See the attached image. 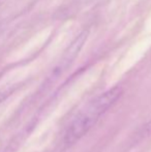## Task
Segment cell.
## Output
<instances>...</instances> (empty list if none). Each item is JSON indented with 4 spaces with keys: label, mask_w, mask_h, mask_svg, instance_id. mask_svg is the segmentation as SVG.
<instances>
[{
    "label": "cell",
    "mask_w": 151,
    "mask_h": 152,
    "mask_svg": "<svg viewBox=\"0 0 151 152\" xmlns=\"http://www.w3.org/2000/svg\"><path fill=\"white\" fill-rule=\"evenodd\" d=\"M87 35H88V32L82 31L75 38V40L71 42V46L67 48V50L65 51L64 54L62 55V57H61L60 61H59L58 64L56 65V67L53 69L51 76L49 77V79H48L49 84L54 83L55 81L71 65V63H73L74 60L76 59V57L78 56V54L80 53L85 40L87 39Z\"/></svg>",
    "instance_id": "2"
},
{
    "label": "cell",
    "mask_w": 151,
    "mask_h": 152,
    "mask_svg": "<svg viewBox=\"0 0 151 152\" xmlns=\"http://www.w3.org/2000/svg\"><path fill=\"white\" fill-rule=\"evenodd\" d=\"M122 92L120 86L112 87L85 104L67 125L63 134V145L65 147L71 146L87 134L99 120L101 115L105 114L120 98Z\"/></svg>",
    "instance_id": "1"
},
{
    "label": "cell",
    "mask_w": 151,
    "mask_h": 152,
    "mask_svg": "<svg viewBox=\"0 0 151 152\" xmlns=\"http://www.w3.org/2000/svg\"><path fill=\"white\" fill-rule=\"evenodd\" d=\"M17 90V85H12V86H5L0 88V104L4 102L8 96H10L15 91Z\"/></svg>",
    "instance_id": "3"
},
{
    "label": "cell",
    "mask_w": 151,
    "mask_h": 152,
    "mask_svg": "<svg viewBox=\"0 0 151 152\" xmlns=\"http://www.w3.org/2000/svg\"><path fill=\"white\" fill-rule=\"evenodd\" d=\"M143 134H144V136H150V134H151V119L147 122V124L144 126Z\"/></svg>",
    "instance_id": "4"
}]
</instances>
